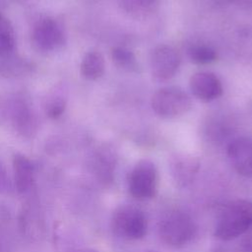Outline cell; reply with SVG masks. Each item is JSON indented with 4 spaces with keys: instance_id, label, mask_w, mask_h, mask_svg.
<instances>
[{
    "instance_id": "20",
    "label": "cell",
    "mask_w": 252,
    "mask_h": 252,
    "mask_svg": "<svg viewBox=\"0 0 252 252\" xmlns=\"http://www.w3.org/2000/svg\"><path fill=\"white\" fill-rule=\"evenodd\" d=\"M123 8L132 14L145 15L150 12L156 0H120Z\"/></svg>"
},
{
    "instance_id": "7",
    "label": "cell",
    "mask_w": 252,
    "mask_h": 252,
    "mask_svg": "<svg viewBox=\"0 0 252 252\" xmlns=\"http://www.w3.org/2000/svg\"><path fill=\"white\" fill-rule=\"evenodd\" d=\"M33 45L40 51L50 52L60 48L65 42L62 26L52 18H44L34 26L32 35Z\"/></svg>"
},
{
    "instance_id": "13",
    "label": "cell",
    "mask_w": 252,
    "mask_h": 252,
    "mask_svg": "<svg viewBox=\"0 0 252 252\" xmlns=\"http://www.w3.org/2000/svg\"><path fill=\"white\" fill-rule=\"evenodd\" d=\"M81 74L87 80H96L104 72V59L98 51H89L81 62Z\"/></svg>"
},
{
    "instance_id": "10",
    "label": "cell",
    "mask_w": 252,
    "mask_h": 252,
    "mask_svg": "<svg viewBox=\"0 0 252 252\" xmlns=\"http://www.w3.org/2000/svg\"><path fill=\"white\" fill-rule=\"evenodd\" d=\"M227 156L233 168L241 175H252V140L238 138L227 148Z\"/></svg>"
},
{
    "instance_id": "11",
    "label": "cell",
    "mask_w": 252,
    "mask_h": 252,
    "mask_svg": "<svg viewBox=\"0 0 252 252\" xmlns=\"http://www.w3.org/2000/svg\"><path fill=\"white\" fill-rule=\"evenodd\" d=\"M14 184L21 194L28 192L34 180V167L32 161L25 156L17 154L13 158Z\"/></svg>"
},
{
    "instance_id": "15",
    "label": "cell",
    "mask_w": 252,
    "mask_h": 252,
    "mask_svg": "<svg viewBox=\"0 0 252 252\" xmlns=\"http://www.w3.org/2000/svg\"><path fill=\"white\" fill-rule=\"evenodd\" d=\"M173 173L176 179L181 182H187L191 179L193 173L198 168L197 160L192 157H177L172 164Z\"/></svg>"
},
{
    "instance_id": "5",
    "label": "cell",
    "mask_w": 252,
    "mask_h": 252,
    "mask_svg": "<svg viewBox=\"0 0 252 252\" xmlns=\"http://www.w3.org/2000/svg\"><path fill=\"white\" fill-rule=\"evenodd\" d=\"M158 184V172L155 164L149 159L136 163L129 175V191L137 199H150L155 196Z\"/></svg>"
},
{
    "instance_id": "8",
    "label": "cell",
    "mask_w": 252,
    "mask_h": 252,
    "mask_svg": "<svg viewBox=\"0 0 252 252\" xmlns=\"http://www.w3.org/2000/svg\"><path fill=\"white\" fill-rule=\"evenodd\" d=\"M7 113L14 129L21 136L32 138L35 135L38 126L36 115L23 97L14 98L8 104Z\"/></svg>"
},
{
    "instance_id": "17",
    "label": "cell",
    "mask_w": 252,
    "mask_h": 252,
    "mask_svg": "<svg viewBox=\"0 0 252 252\" xmlns=\"http://www.w3.org/2000/svg\"><path fill=\"white\" fill-rule=\"evenodd\" d=\"M15 36L13 28L8 21L0 13V56L14 52Z\"/></svg>"
},
{
    "instance_id": "16",
    "label": "cell",
    "mask_w": 252,
    "mask_h": 252,
    "mask_svg": "<svg viewBox=\"0 0 252 252\" xmlns=\"http://www.w3.org/2000/svg\"><path fill=\"white\" fill-rule=\"evenodd\" d=\"M27 65L22 58L15 54V51L0 56V74L3 76H17L27 69Z\"/></svg>"
},
{
    "instance_id": "4",
    "label": "cell",
    "mask_w": 252,
    "mask_h": 252,
    "mask_svg": "<svg viewBox=\"0 0 252 252\" xmlns=\"http://www.w3.org/2000/svg\"><path fill=\"white\" fill-rule=\"evenodd\" d=\"M152 108L160 117L174 118L191 108L189 95L180 88L166 87L158 90L152 97Z\"/></svg>"
},
{
    "instance_id": "14",
    "label": "cell",
    "mask_w": 252,
    "mask_h": 252,
    "mask_svg": "<svg viewBox=\"0 0 252 252\" xmlns=\"http://www.w3.org/2000/svg\"><path fill=\"white\" fill-rule=\"evenodd\" d=\"M67 103V94L63 87L57 86L49 93L45 99L44 110L48 117L56 119L65 111Z\"/></svg>"
},
{
    "instance_id": "18",
    "label": "cell",
    "mask_w": 252,
    "mask_h": 252,
    "mask_svg": "<svg viewBox=\"0 0 252 252\" xmlns=\"http://www.w3.org/2000/svg\"><path fill=\"white\" fill-rule=\"evenodd\" d=\"M111 58L116 66L126 71H136L138 62L134 53L124 47H114L111 51Z\"/></svg>"
},
{
    "instance_id": "9",
    "label": "cell",
    "mask_w": 252,
    "mask_h": 252,
    "mask_svg": "<svg viewBox=\"0 0 252 252\" xmlns=\"http://www.w3.org/2000/svg\"><path fill=\"white\" fill-rule=\"evenodd\" d=\"M189 87L195 97L208 102L222 94V86L220 79L212 72L202 71L193 74L189 81Z\"/></svg>"
},
{
    "instance_id": "19",
    "label": "cell",
    "mask_w": 252,
    "mask_h": 252,
    "mask_svg": "<svg viewBox=\"0 0 252 252\" xmlns=\"http://www.w3.org/2000/svg\"><path fill=\"white\" fill-rule=\"evenodd\" d=\"M189 56L192 62L204 65L214 62L217 59V52L210 46L196 45L190 49Z\"/></svg>"
},
{
    "instance_id": "3",
    "label": "cell",
    "mask_w": 252,
    "mask_h": 252,
    "mask_svg": "<svg viewBox=\"0 0 252 252\" xmlns=\"http://www.w3.org/2000/svg\"><path fill=\"white\" fill-rule=\"evenodd\" d=\"M148 221L142 210L135 206L123 205L118 207L111 218L113 232L122 238L139 239L147 232Z\"/></svg>"
},
{
    "instance_id": "1",
    "label": "cell",
    "mask_w": 252,
    "mask_h": 252,
    "mask_svg": "<svg viewBox=\"0 0 252 252\" xmlns=\"http://www.w3.org/2000/svg\"><path fill=\"white\" fill-rule=\"evenodd\" d=\"M252 226V203L237 200L221 213L215 228V235L222 240H231L245 233Z\"/></svg>"
},
{
    "instance_id": "2",
    "label": "cell",
    "mask_w": 252,
    "mask_h": 252,
    "mask_svg": "<svg viewBox=\"0 0 252 252\" xmlns=\"http://www.w3.org/2000/svg\"><path fill=\"white\" fill-rule=\"evenodd\" d=\"M195 232L196 225L192 218L180 211L168 213L159 224L161 240L173 247H181L190 242Z\"/></svg>"
},
{
    "instance_id": "6",
    "label": "cell",
    "mask_w": 252,
    "mask_h": 252,
    "mask_svg": "<svg viewBox=\"0 0 252 252\" xmlns=\"http://www.w3.org/2000/svg\"><path fill=\"white\" fill-rule=\"evenodd\" d=\"M180 61V55L175 48L160 44L153 49L150 56L152 75L159 81L169 80L177 73Z\"/></svg>"
},
{
    "instance_id": "21",
    "label": "cell",
    "mask_w": 252,
    "mask_h": 252,
    "mask_svg": "<svg viewBox=\"0 0 252 252\" xmlns=\"http://www.w3.org/2000/svg\"><path fill=\"white\" fill-rule=\"evenodd\" d=\"M13 183L5 164L0 160V194H8L13 190Z\"/></svg>"
},
{
    "instance_id": "12",
    "label": "cell",
    "mask_w": 252,
    "mask_h": 252,
    "mask_svg": "<svg viewBox=\"0 0 252 252\" xmlns=\"http://www.w3.org/2000/svg\"><path fill=\"white\" fill-rule=\"evenodd\" d=\"M96 175L103 181H108L112 177L115 167V153L109 146H101L95 152L93 161Z\"/></svg>"
}]
</instances>
